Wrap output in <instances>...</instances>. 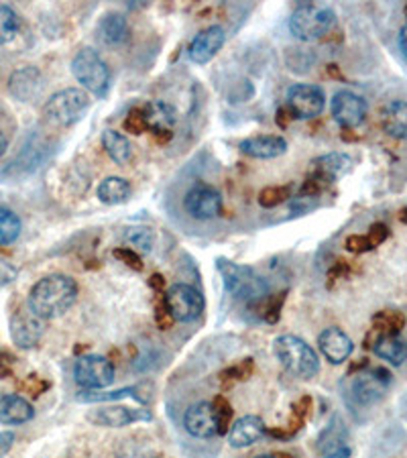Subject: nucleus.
Returning a JSON list of instances; mask_svg holds the SVG:
<instances>
[{"label": "nucleus", "instance_id": "f257e3e1", "mask_svg": "<svg viewBox=\"0 0 407 458\" xmlns=\"http://www.w3.org/2000/svg\"><path fill=\"white\" fill-rule=\"evenodd\" d=\"M78 298V285L70 276H47L39 279L33 285L31 293H29V308L43 318V320H51V318L64 316L68 310L76 304Z\"/></svg>", "mask_w": 407, "mask_h": 458}, {"label": "nucleus", "instance_id": "f03ea898", "mask_svg": "<svg viewBox=\"0 0 407 458\" xmlns=\"http://www.w3.org/2000/svg\"><path fill=\"white\" fill-rule=\"evenodd\" d=\"M273 352L287 373L300 379H312L320 371V359L306 341L293 335H281L273 343Z\"/></svg>", "mask_w": 407, "mask_h": 458}, {"label": "nucleus", "instance_id": "7ed1b4c3", "mask_svg": "<svg viewBox=\"0 0 407 458\" xmlns=\"http://www.w3.org/2000/svg\"><path fill=\"white\" fill-rule=\"evenodd\" d=\"M216 267L222 276L225 287L231 292L236 300L242 301H259L267 295L269 287L257 273L247 267V265H236L228 259H218Z\"/></svg>", "mask_w": 407, "mask_h": 458}, {"label": "nucleus", "instance_id": "20e7f679", "mask_svg": "<svg viewBox=\"0 0 407 458\" xmlns=\"http://www.w3.org/2000/svg\"><path fill=\"white\" fill-rule=\"evenodd\" d=\"M336 23V13L326 4L308 3L293 11L290 19V31L301 41L320 39Z\"/></svg>", "mask_w": 407, "mask_h": 458}, {"label": "nucleus", "instance_id": "39448f33", "mask_svg": "<svg viewBox=\"0 0 407 458\" xmlns=\"http://www.w3.org/2000/svg\"><path fill=\"white\" fill-rule=\"evenodd\" d=\"M90 106V96L80 88H65V90L51 96L43 106V114L57 127H72L78 123Z\"/></svg>", "mask_w": 407, "mask_h": 458}, {"label": "nucleus", "instance_id": "423d86ee", "mask_svg": "<svg viewBox=\"0 0 407 458\" xmlns=\"http://www.w3.org/2000/svg\"><path fill=\"white\" fill-rule=\"evenodd\" d=\"M72 73L88 92H92L96 96H105L108 92L110 72L105 59L98 55V51L88 47L81 49L80 54L73 57Z\"/></svg>", "mask_w": 407, "mask_h": 458}, {"label": "nucleus", "instance_id": "0eeeda50", "mask_svg": "<svg viewBox=\"0 0 407 458\" xmlns=\"http://www.w3.org/2000/svg\"><path fill=\"white\" fill-rule=\"evenodd\" d=\"M165 306L177 322H194L204 312V295L191 285L175 284L169 287L165 298Z\"/></svg>", "mask_w": 407, "mask_h": 458}, {"label": "nucleus", "instance_id": "6e6552de", "mask_svg": "<svg viewBox=\"0 0 407 458\" xmlns=\"http://www.w3.org/2000/svg\"><path fill=\"white\" fill-rule=\"evenodd\" d=\"M73 379L84 389H102L114 381V365L102 354H86L76 360Z\"/></svg>", "mask_w": 407, "mask_h": 458}, {"label": "nucleus", "instance_id": "1a4fd4ad", "mask_svg": "<svg viewBox=\"0 0 407 458\" xmlns=\"http://www.w3.org/2000/svg\"><path fill=\"white\" fill-rule=\"evenodd\" d=\"M391 383L389 373L385 369H367L352 377L351 395L359 405H373L381 402L387 394Z\"/></svg>", "mask_w": 407, "mask_h": 458}, {"label": "nucleus", "instance_id": "9d476101", "mask_svg": "<svg viewBox=\"0 0 407 458\" xmlns=\"http://www.w3.org/2000/svg\"><path fill=\"white\" fill-rule=\"evenodd\" d=\"M183 208L196 220H214L222 214V196L216 188L208 186V183L196 182L186 191Z\"/></svg>", "mask_w": 407, "mask_h": 458}, {"label": "nucleus", "instance_id": "9b49d317", "mask_svg": "<svg viewBox=\"0 0 407 458\" xmlns=\"http://www.w3.org/2000/svg\"><path fill=\"white\" fill-rule=\"evenodd\" d=\"M46 332V320L37 316L31 308L21 306L11 318V338L19 349H35Z\"/></svg>", "mask_w": 407, "mask_h": 458}, {"label": "nucleus", "instance_id": "f8f14e48", "mask_svg": "<svg viewBox=\"0 0 407 458\" xmlns=\"http://www.w3.org/2000/svg\"><path fill=\"white\" fill-rule=\"evenodd\" d=\"M326 105L324 92L320 86L312 84H293L287 90L285 108L293 118H314L322 114Z\"/></svg>", "mask_w": 407, "mask_h": 458}, {"label": "nucleus", "instance_id": "ddd939ff", "mask_svg": "<svg viewBox=\"0 0 407 458\" xmlns=\"http://www.w3.org/2000/svg\"><path fill=\"white\" fill-rule=\"evenodd\" d=\"M332 116L343 129H357L367 118V102L351 90H340L332 98Z\"/></svg>", "mask_w": 407, "mask_h": 458}, {"label": "nucleus", "instance_id": "4468645a", "mask_svg": "<svg viewBox=\"0 0 407 458\" xmlns=\"http://www.w3.org/2000/svg\"><path fill=\"white\" fill-rule=\"evenodd\" d=\"M88 420L102 428H123L135 422H149L151 411L147 408H131V405H105L88 413Z\"/></svg>", "mask_w": 407, "mask_h": 458}, {"label": "nucleus", "instance_id": "2eb2a0df", "mask_svg": "<svg viewBox=\"0 0 407 458\" xmlns=\"http://www.w3.org/2000/svg\"><path fill=\"white\" fill-rule=\"evenodd\" d=\"M351 167H352V159L346 153H328L312 161L308 177L320 183V186L326 190L330 183L340 180V177L349 172Z\"/></svg>", "mask_w": 407, "mask_h": 458}, {"label": "nucleus", "instance_id": "dca6fc26", "mask_svg": "<svg viewBox=\"0 0 407 458\" xmlns=\"http://www.w3.org/2000/svg\"><path fill=\"white\" fill-rule=\"evenodd\" d=\"M183 426H186V430L191 436H196V438H212V436H218L220 428L214 403L199 402L191 405L186 411V416H183Z\"/></svg>", "mask_w": 407, "mask_h": 458}, {"label": "nucleus", "instance_id": "f3484780", "mask_svg": "<svg viewBox=\"0 0 407 458\" xmlns=\"http://www.w3.org/2000/svg\"><path fill=\"white\" fill-rule=\"evenodd\" d=\"M140 110H143L147 124H149V131L155 132V139H157V141L165 143L167 139H172V129L177 123V113L172 105H167V102L163 100H155L149 102V105H145Z\"/></svg>", "mask_w": 407, "mask_h": 458}, {"label": "nucleus", "instance_id": "a211bd4d", "mask_svg": "<svg viewBox=\"0 0 407 458\" xmlns=\"http://www.w3.org/2000/svg\"><path fill=\"white\" fill-rule=\"evenodd\" d=\"M225 41H226L225 29L218 27V25L208 27L206 31L198 33L194 37V41H191L190 59L194 64H199V65L208 64L210 59L222 49V46H225Z\"/></svg>", "mask_w": 407, "mask_h": 458}, {"label": "nucleus", "instance_id": "6ab92c4d", "mask_svg": "<svg viewBox=\"0 0 407 458\" xmlns=\"http://www.w3.org/2000/svg\"><path fill=\"white\" fill-rule=\"evenodd\" d=\"M318 344H320L322 354L330 360L332 365L344 363L354 349L351 336L336 327L326 328L324 332H320V336H318Z\"/></svg>", "mask_w": 407, "mask_h": 458}, {"label": "nucleus", "instance_id": "aec40b11", "mask_svg": "<svg viewBox=\"0 0 407 458\" xmlns=\"http://www.w3.org/2000/svg\"><path fill=\"white\" fill-rule=\"evenodd\" d=\"M265 434H267V426L261 418L244 416L233 424L231 432H228V442L233 448H247L257 445Z\"/></svg>", "mask_w": 407, "mask_h": 458}, {"label": "nucleus", "instance_id": "412c9836", "mask_svg": "<svg viewBox=\"0 0 407 458\" xmlns=\"http://www.w3.org/2000/svg\"><path fill=\"white\" fill-rule=\"evenodd\" d=\"M241 151L255 159H276L287 151V141L279 135H257L241 141Z\"/></svg>", "mask_w": 407, "mask_h": 458}, {"label": "nucleus", "instance_id": "4be33fe9", "mask_svg": "<svg viewBox=\"0 0 407 458\" xmlns=\"http://www.w3.org/2000/svg\"><path fill=\"white\" fill-rule=\"evenodd\" d=\"M43 86V76L41 72L29 65V68H21L11 76L9 80V90L14 98L21 102L33 100L37 94H39Z\"/></svg>", "mask_w": 407, "mask_h": 458}, {"label": "nucleus", "instance_id": "5701e85b", "mask_svg": "<svg viewBox=\"0 0 407 458\" xmlns=\"http://www.w3.org/2000/svg\"><path fill=\"white\" fill-rule=\"evenodd\" d=\"M35 410L25 397L21 395H4L0 397V424L6 426H19L27 424L33 420Z\"/></svg>", "mask_w": 407, "mask_h": 458}, {"label": "nucleus", "instance_id": "b1692460", "mask_svg": "<svg viewBox=\"0 0 407 458\" xmlns=\"http://www.w3.org/2000/svg\"><path fill=\"white\" fill-rule=\"evenodd\" d=\"M383 131L394 139H407V102L391 100L381 110Z\"/></svg>", "mask_w": 407, "mask_h": 458}, {"label": "nucleus", "instance_id": "393cba45", "mask_svg": "<svg viewBox=\"0 0 407 458\" xmlns=\"http://www.w3.org/2000/svg\"><path fill=\"white\" fill-rule=\"evenodd\" d=\"M373 352L377 357L387 360L394 367L403 365L407 360V343L402 341L397 335H385L375 336V343L371 344Z\"/></svg>", "mask_w": 407, "mask_h": 458}, {"label": "nucleus", "instance_id": "a878e982", "mask_svg": "<svg viewBox=\"0 0 407 458\" xmlns=\"http://www.w3.org/2000/svg\"><path fill=\"white\" fill-rule=\"evenodd\" d=\"M98 35L106 46H121L129 39V23L123 14L110 13L98 25Z\"/></svg>", "mask_w": 407, "mask_h": 458}, {"label": "nucleus", "instance_id": "bb28decb", "mask_svg": "<svg viewBox=\"0 0 407 458\" xmlns=\"http://www.w3.org/2000/svg\"><path fill=\"white\" fill-rule=\"evenodd\" d=\"M131 194H132L131 183L127 180H123V177H116V175L106 177V180H102L100 186H98L100 202L110 204V206L127 202Z\"/></svg>", "mask_w": 407, "mask_h": 458}, {"label": "nucleus", "instance_id": "cd10ccee", "mask_svg": "<svg viewBox=\"0 0 407 458\" xmlns=\"http://www.w3.org/2000/svg\"><path fill=\"white\" fill-rule=\"evenodd\" d=\"M102 145H105L108 157L118 165L129 164L131 157H132L131 141L124 135H121V132H116V131L102 132Z\"/></svg>", "mask_w": 407, "mask_h": 458}, {"label": "nucleus", "instance_id": "c85d7f7f", "mask_svg": "<svg viewBox=\"0 0 407 458\" xmlns=\"http://www.w3.org/2000/svg\"><path fill=\"white\" fill-rule=\"evenodd\" d=\"M139 387H127V389H116V391H96V389H86L80 391L76 395V400L81 403H106V402H118V400H127V397H135V400H140V395L137 394Z\"/></svg>", "mask_w": 407, "mask_h": 458}, {"label": "nucleus", "instance_id": "c756f323", "mask_svg": "<svg viewBox=\"0 0 407 458\" xmlns=\"http://www.w3.org/2000/svg\"><path fill=\"white\" fill-rule=\"evenodd\" d=\"M322 453L324 458H351V446L346 442V436L338 428H330L322 436Z\"/></svg>", "mask_w": 407, "mask_h": 458}, {"label": "nucleus", "instance_id": "7c9ffc66", "mask_svg": "<svg viewBox=\"0 0 407 458\" xmlns=\"http://www.w3.org/2000/svg\"><path fill=\"white\" fill-rule=\"evenodd\" d=\"M124 241L129 242L135 253H151L155 247V233L149 226H129L124 231Z\"/></svg>", "mask_w": 407, "mask_h": 458}, {"label": "nucleus", "instance_id": "2f4dec72", "mask_svg": "<svg viewBox=\"0 0 407 458\" xmlns=\"http://www.w3.org/2000/svg\"><path fill=\"white\" fill-rule=\"evenodd\" d=\"M405 318L403 314L395 312V310H387V312H379L373 318V332L377 336L385 335H397L403 328Z\"/></svg>", "mask_w": 407, "mask_h": 458}, {"label": "nucleus", "instance_id": "473e14b6", "mask_svg": "<svg viewBox=\"0 0 407 458\" xmlns=\"http://www.w3.org/2000/svg\"><path fill=\"white\" fill-rule=\"evenodd\" d=\"M21 234V218L9 208H0V247H9Z\"/></svg>", "mask_w": 407, "mask_h": 458}, {"label": "nucleus", "instance_id": "72a5a7b5", "mask_svg": "<svg viewBox=\"0 0 407 458\" xmlns=\"http://www.w3.org/2000/svg\"><path fill=\"white\" fill-rule=\"evenodd\" d=\"M19 27H21L19 14L14 13L11 6L0 4V46L13 41L19 33Z\"/></svg>", "mask_w": 407, "mask_h": 458}, {"label": "nucleus", "instance_id": "f704fd0d", "mask_svg": "<svg viewBox=\"0 0 407 458\" xmlns=\"http://www.w3.org/2000/svg\"><path fill=\"white\" fill-rule=\"evenodd\" d=\"M284 300H285V292L277 293L276 298H267V300H259L255 304H261V314L265 322L269 324H276L279 320V314H281V308H284Z\"/></svg>", "mask_w": 407, "mask_h": 458}, {"label": "nucleus", "instance_id": "c9c22d12", "mask_svg": "<svg viewBox=\"0 0 407 458\" xmlns=\"http://www.w3.org/2000/svg\"><path fill=\"white\" fill-rule=\"evenodd\" d=\"M287 198H290V188L271 186V188H265L261 194H259V204H261L263 208H276V206L284 204Z\"/></svg>", "mask_w": 407, "mask_h": 458}, {"label": "nucleus", "instance_id": "e433bc0d", "mask_svg": "<svg viewBox=\"0 0 407 458\" xmlns=\"http://www.w3.org/2000/svg\"><path fill=\"white\" fill-rule=\"evenodd\" d=\"M124 129H127V132H132V135H143V132L149 131V124H147L143 110L140 108L131 110L129 116L124 118Z\"/></svg>", "mask_w": 407, "mask_h": 458}, {"label": "nucleus", "instance_id": "4c0bfd02", "mask_svg": "<svg viewBox=\"0 0 407 458\" xmlns=\"http://www.w3.org/2000/svg\"><path fill=\"white\" fill-rule=\"evenodd\" d=\"M255 371V365H253V359H244L241 360L239 365H234L231 369H226L225 373H222V379H234V381H244L249 379L250 375Z\"/></svg>", "mask_w": 407, "mask_h": 458}, {"label": "nucleus", "instance_id": "58836bf2", "mask_svg": "<svg viewBox=\"0 0 407 458\" xmlns=\"http://www.w3.org/2000/svg\"><path fill=\"white\" fill-rule=\"evenodd\" d=\"M212 403H214V410H216V416H218L220 434H226L228 426H231V418H233L231 403H228L225 397H216V400H214Z\"/></svg>", "mask_w": 407, "mask_h": 458}, {"label": "nucleus", "instance_id": "ea45409f", "mask_svg": "<svg viewBox=\"0 0 407 458\" xmlns=\"http://www.w3.org/2000/svg\"><path fill=\"white\" fill-rule=\"evenodd\" d=\"M114 257H116V259H121L123 263H127L131 269H135V271H140V269H143V263H140V255H139V253H135V250L129 249V247H124V249H116V250H114Z\"/></svg>", "mask_w": 407, "mask_h": 458}, {"label": "nucleus", "instance_id": "a19ab883", "mask_svg": "<svg viewBox=\"0 0 407 458\" xmlns=\"http://www.w3.org/2000/svg\"><path fill=\"white\" fill-rule=\"evenodd\" d=\"M365 236H367V241H369V245H371V249H375V247H379L385 239H387L389 228L381 225V223H377V225L369 228V233Z\"/></svg>", "mask_w": 407, "mask_h": 458}, {"label": "nucleus", "instance_id": "79ce46f5", "mask_svg": "<svg viewBox=\"0 0 407 458\" xmlns=\"http://www.w3.org/2000/svg\"><path fill=\"white\" fill-rule=\"evenodd\" d=\"M155 320L159 322V327H161L163 330H167L169 324L174 322V318H172V314H169V310H167V306H165V300H161L159 304L155 306Z\"/></svg>", "mask_w": 407, "mask_h": 458}, {"label": "nucleus", "instance_id": "37998d69", "mask_svg": "<svg viewBox=\"0 0 407 458\" xmlns=\"http://www.w3.org/2000/svg\"><path fill=\"white\" fill-rule=\"evenodd\" d=\"M25 386H27L29 391H31V395H39V394H43V391L47 389V383L41 381L39 377H35V375L29 377V381L25 383Z\"/></svg>", "mask_w": 407, "mask_h": 458}, {"label": "nucleus", "instance_id": "c03bdc74", "mask_svg": "<svg viewBox=\"0 0 407 458\" xmlns=\"http://www.w3.org/2000/svg\"><path fill=\"white\" fill-rule=\"evenodd\" d=\"M13 442H14L13 432H0V458L9 454V450L13 448Z\"/></svg>", "mask_w": 407, "mask_h": 458}, {"label": "nucleus", "instance_id": "a18cd8bd", "mask_svg": "<svg viewBox=\"0 0 407 458\" xmlns=\"http://www.w3.org/2000/svg\"><path fill=\"white\" fill-rule=\"evenodd\" d=\"M399 47H402V51L407 55V25L399 31Z\"/></svg>", "mask_w": 407, "mask_h": 458}, {"label": "nucleus", "instance_id": "49530a36", "mask_svg": "<svg viewBox=\"0 0 407 458\" xmlns=\"http://www.w3.org/2000/svg\"><path fill=\"white\" fill-rule=\"evenodd\" d=\"M6 147H9V141H6V137L3 135V131H0V157L6 153Z\"/></svg>", "mask_w": 407, "mask_h": 458}, {"label": "nucleus", "instance_id": "de8ad7c7", "mask_svg": "<svg viewBox=\"0 0 407 458\" xmlns=\"http://www.w3.org/2000/svg\"><path fill=\"white\" fill-rule=\"evenodd\" d=\"M151 287H155V290H159V287H163V277L161 276H153L151 277Z\"/></svg>", "mask_w": 407, "mask_h": 458}, {"label": "nucleus", "instance_id": "09e8293b", "mask_svg": "<svg viewBox=\"0 0 407 458\" xmlns=\"http://www.w3.org/2000/svg\"><path fill=\"white\" fill-rule=\"evenodd\" d=\"M257 458H277V456H271V454H261V456H257Z\"/></svg>", "mask_w": 407, "mask_h": 458}, {"label": "nucleus", "instance_id": "8fccbe9b", "mask_svg": "<svg viewBox=\"0 0 407 458\" xmlns=\"http://www.w3.org/2000/svg\"><path fill=\"white\" fill-rule=\"evenodd\" d=\"M143 458H157V456H143Z\"/></svg>", "mask_w": 407, "mask_h": 458}, {"label": "nucleus", "instance_id": "3c124183", "mask_svg": "<svg viewBox=\"0 0 407 458\" xmlns=\"http://www.w3.org/2000/svg\"><path fill=\"white\" fill-rule=\"evenodd\" d=\"M405 14H407V9H405Z\"/></svg>", "mask_w": 407, "mask_h": 458}]
</instances>
